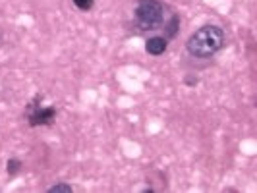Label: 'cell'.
I'll return each instance as SVG.
<instances>
[{"label":"cell","instance_id":"cell-6","mask_svg":"<svg viewBox=\"0 0 257 193\" xmlns=\"http://www.w3.org/2000/svg\"><path fill=\"white\" fill-rule=\"evenodd\" d=\"M6 170H8V174H10V176H16V174L22 170V160H18V158H10V160L6 162Z\"/></svg>","mask_w":257,"mask_h":193},{"label":"cell","instance_id":"cell-5","mask_svg":"<svg viewBox=\"0 0 257 193\" xmlns=\"http://www.w3.org/2000/svg\"><path fill=\"white\" fill-rule=\"evenodd\" d=\"M178 24H180V18H178V16H172V18H170V22L167 24V27H165V31H167V39H170V37H174V35H176Z\"/></svg>","mask_w":257,"mask_h":193},{"label":"cell","instance_id":"cell-3","mask_svg":"<svg viewBox=\"0 0 257 193\" xmlns=\"http://www.w3.org/2000/svg\"><path fill=\"white\" fill-rule=\"evenodd\" d=\"M33 106H35V112H29V114H27L29 126L37 128V126H49V124H52V120L56 118V108H54V106H45V108H41V106L35 103H33Z\"/></svg>","mask_w":257,"mask_h":193},{"label":"cell","instance_id":"cell-2","mask_svg":"<svg viewBox=\"0 0 257 193\" xmlns=\"http://www.w3.org/2000/svg\"><path fill=\"white\" fill-rule=\"evenodd\" d=\"M134 18L142 31H155L165 22V6L159 0H140L134 8Z\"/></svg>","mask_w":257,"mask_h":193},{"label":"cell","instance_id":"cell-4","mask_svg":"<svg viewBox=\"0 0 257 193\" xmlns=\"http://www.w3.org/2000/svg\"><path fill=\"white\" fill-rule=\"evenodd\" d=\"M167 47H168L167 37H151L147 39V43H145V51L149 52L151 56H161L163 52L167 51Z\"/></svg>","mask_w":257,"mask_h":193},{"label":"cell","instance_id":"cell-7","mask_svg":"<svg viewBox=\"0 0 257 193\" xmlns=\"http://www.w3.org/2000/svg\"><path fill=\"white\" fill-rule=\"evenodd\" d=\"M74 2V6H76L77 10H81V12H89L91 8L95 6V0H72Z\"/></svg>","mask_w":257,"mask_h":193},{"label":"cell","instance_id":"cell-8","mask_svg":"<svg viewBox=\"0 0 257 193\" xmlns=\"http://www.w3.org/2000/svg\"><path fill=\"white\" fill-rule=\"evenodd\" d=\"M72 191H74V187L70 183H56V185L49 187V193H72Z\"/></svg>","mask_w":257,"mask_h":193},{"label":"cell","instance_id":"cell-9","mask_svg":"<svg viewBox=\"0 0 257 193\" xmlns=\"http://www.w3.org/2000/svg\"><path fill=\"white\" fill-rule=\"evenodd\" d=\"M186 83L188 85H195L197 83V77H186Z\"/></svg>","mask_w":257,"mask_h":193},{"label":"cell","instance_id":"cell-1","mask_svg":"<svg viewBox=\"0 0 257 193\" xmlns=\"http://www.w3.org/2000/svg\"><path fill=\"white\" fill-rule=\"evenodd\" d=\"M226 35L219 26H203L190 35L186 49L193 58H211L224 47Z\"/></svg>","mask_w":257,"mask_h":193}]
</instances>
